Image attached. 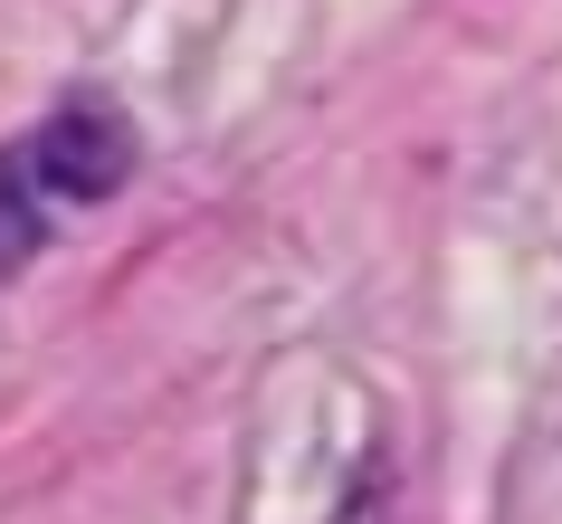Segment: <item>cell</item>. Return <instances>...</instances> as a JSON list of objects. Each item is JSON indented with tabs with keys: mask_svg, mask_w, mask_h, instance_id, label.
Masks as SVG:
<instances>
[{
	"mask_svg": "<svg viewBox=\"0 0 562 524\" xmlns=\"http://www.w3.org/2000/svg\"><path fill=\"white\" fill-rule=\"evenodd\" d=\"M30 248H38V210L20 201V191H10V172H0V277L30 258Z\"/></svg>",
	"mask_w": 562,
	"mask_h": 524,
	"instance_id": "obj_2",
	"label": "cell"
},
{
	"mask_svg": "<svg viewBox=\"0 0 562 524\" xmlns=\"http://www.w3.org/2000/svg\"><path fill=\"white\" fill-rule=\"evenodd\" d=\"M30 181L38 191H58V201H115L124 181H134V124L105 105V96H77L58 115L30 134Z\"/></svg>",
	"mask_w": 562,
	"mask_h": 524,
	"instance_id": "obj_1",
	"label": "cell"
}]
</instances>
